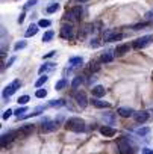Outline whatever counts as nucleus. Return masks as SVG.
<instances>
[{"label": "nucleus", "mask_w": 153, "mask_h": 154, "mask_svg": "<svg viewBox=\"0 0 153 154\" xmlns=\"http://www.w3.org/2000/svg\"><path fill=\"white\" fill-rule=\"evenodd\" d=\"M47 80H49V77H47V75L44 74V75H41L40 79H38V80L35 82V86H37V88H41V86H43V85H44V83H46Z\"/></svg>", "instance_id": "nucleus-24"}, {"label": "nucleus", "mask_w": 153, "mask_h": 154, "mask_svg": "<svg viewBox=\"0 0 153 154\" xmlns=\"http://www.w3.org/2000/svg\"><path fill=\"white\" fill-rule=\"evenodd\" d=\"M114 53L112 51H105L102 56H100V60L103 62V63H109V62H112V59H114Z\"/></svg>", "instance_id": "nucleus-19"}, {"label": "nucleus", "mask_w": 153, "mask_h": 154, "mask_svg": "<svg viewBox=\"0 0 153 154\" xmlns=\"http://www.w3.org/2000/svg\"><path fill=\"white\" fill-rule=\"evenodd\" d=\"M12 113H14V112H12L11 109H8V110H5V112H3V115H2V118H3V119H8V118H9V116H11Z\"/></svg>", "instance_id": "nucleus-35"}, {"label": "nucleus", "mask_w": 153, "mask_h": 154, "mask_svg": "<svg viewBox=\"0 0 153 154\" xmlns=\"http://www.w3.org/2000/svg\"><path fill=\"white\" fill-rule=\"evenodd\" d=\"M117 112H118V115L123 116V118H129V116H132V115L135 113L133 109H130V107H120Z\"/></svg>", "instance_id": "nucleus-17"}, {"label": "nucleus", "mask_w": 153, "mask_h": 154, "mask_svg": "<svg viewBox=\"0 0 153 154\" xmlns=\"http://www.w3.org/2000/svg\"><path fill=\"white\" fill-rule=\"evenodd\" d=\"M91 92H93V97H94V98H100V97H105L106 89H105V86L97 85V86H94V88L91 89Z\"/></svg>", "instance_id": "nucleus-13"}, {"label": "nucleus", "mask_w": 153, "mask_h": 154, "mask_svg": "<svg viewBox=\"0 0 153 154\" xmlns=\"http://www.w3.org/2000/svg\"><path fill=\"white\" fill-rule=\"evenodd\" d=\"M129 50H130V45H129V44H120V45L115 47L114 54H115L117 57H121V56H124L126 53H129Z\"/></svg>", "instance_id": "nucleus-11"}, {"label": "nucleus", "mask_w": 153, "mask_h": 154, "mask_svg": "<svg viewBox=\"0 0 153 154\" xmlns=\"http://www.w3.org/2000/svg\"><path fill=\"white\" fill-rule=\"evenodd\" d=\"M59 35L64 38V39H73L74 38V26L73 24H64L62 27H61V32H59Z\"/></svg>", "instance_id": "nucleus-7"}, {"label": "nucleus", "mask_w": 153, "mask_h": 154, "mask_svg": "<svg viewBox=\"0 0 153 154\" xmlns=\"http://www.w3.org/2000/svg\"><path fill=\"white\" fill-rule=\"evenodd\" d=\"M33 130H35V125H33V124H23V125H20V127L17 128L15 133H17L18 137H26V136L32 134Z\"/></svg>", "instance_id": "nucleus-6"}, {"label": "nucleus", "mask_w": 153, "mask_h": 154, "mask_svg": "<svg viewBox=\"0 0 153 154\" xmlns=\"http://www.w3.org/2000/svg\"><path fill=\"white\" fill-rule=\"evenodd\" d=\"M55 54H56V51L52 50V51H49L47 54H44V59H49V57H52V56H55Z\"/></svg>", "instance_id": "nucleus-38"}, {"label": "nucleus", "mask_w": 153, "mask_h": 154, "mask_svg": "<svg viewBox=\"0 0 153 154\" xmlns=\"http://www.w3.org/2000/svg\"><path fill=\"white\" fill-rule=\"evenodd\" d=\"M65 85H67V80H65V79H61L59 82H56L55 89H56V91H61L62 88H65Z\"/></svg>", "instance_id": "nucleus-29"}, {"label": "nucleus", "mask_w": 153, "mask_h": 154, "mask_svg": "<svg viewBox=\"0 0 153 154\" xmlns=\"http://www.w3.org/2000/svg\"><path fill=\"white\" fill-rule=\"evenodd\" d=\"M100 133L105 136V137H112V136H115V128H112V127H109V125H103V127H100Z\"/></svg>", "instance_id": "nucleus-15"}, {"label": "nucleus", "mask_w": 153, "mask_h": 154, "mask_svg": "<svg viewBox=\"0 0 153 154\" xmlns=\"http://www.w3.org/2000/svg\"><path fill=\"white\" fill-rule=\"evenodd\" d=\"M117 146H118L121 154H133L138 149V146L129 137H118L117 139Z\"/></svg>", "instance_id": "nucleus-2"}, {"label": "nucleus", "mask_w": 153, "mask_h": 154, "mask_svg": "<svg viewBox=\"0 0 153 154\" xmlns=\"http://www.w3.org/2000/svg\"><path fill=\"white\" fill-rule=\"evenodd\" d=\"M100 45V42H99V39L97 38H94L93 41H91V47H99Z\"/></svg>", "instance_id": "nucleus-37"}, {"label": "nucleus", "mask_w": 153, "mask_h": 154, "mask_svg": "<svg viewBox=\"0 0 153 154\" xmlns=\"http://www.w3.org/2000/svg\"><path fill=\"white\" fill-rule=\"evenodd\" d=\"M81 17H82V8L81 6H73L64 15L65 20H71V21H78V20H81Z\"/></svg>", "instance_id": "nucleus-4"}, {"label": "nucleus", "mask_w": 153, "mask_h": 154, "mask_svg": "<svg viewBox=\"0 0 153 154\" xmlns=\"http://www.w3.org/2000/svg\"><path fill=\"white\" fill-rule=\"evenodd\" d=\"M90 69H91V71H99V69H100V66H99V63H96V62L93 63V62H91V66H90Z\"/></svg>", "instance_id": "nucleus-36"}, {"label": "nucleus", "mask_w": 153, "mask_h": 154, "mask_svg": "<svg viewBox=\"0 0 153 154\" xmlns=\"http://www.w3.org/2000/svg\"><path fill=\"white\" fill-rule=\"evenodd\" d=\"M55 65H56V63H53V62H46L43 66H40L38 72H40V74H43V72H46V71H49V69H53V68H55Z\"/></svg>", "instance_id": "nucleus-21"}, {"label": "nucleus", "mask_w": 153, "mask_h": 154, "mask_svg": "<svg viewBox=\"0 0 153 154\" xmlns=\"http://www.w3.org/2000/svg\"><path fill=\"white\" fill-rule=\"evenodd\" d=\"M56 128H58V122H56V121L46 119V121L41 124V131H43V133H50V131H55Z\"/></svg>", "instance_id": "nucleus-10"}, {"label": "nucleus", "mask_w": 153, "mask_h": 154, "mask_svg": "<svg viewBox=\"0 0 153 154\" xmlns=\"http://www.w3.org/2000/svg\"><path fill=\"white\" fill-rule=\"evenodd\" d=\"M26 45H27V42H26V41H18V42H17V44L14 45V50H15V51H18V50L24 48Z\"/></svg>", "instance_id": "nucleus-30"}, {"label": "nucleus", "mask_w": 153, "mask_h": 154, "mask_svg": "<svg viewBox=\"0 0 153 154\" xmlns=\"http://www.w3.org/2000/svg\"><path fill=\"white\" fill-rule=\"evenodd\" d=\"M37 2H38V0H29V2H27V3L24 5V11H27V9H30V8H32V6H33V5H35Z\"/></svg>", "instance_id": "nucleus-34"}, {"label": "nucleus", "mask_w": 153, "mask_h": 154, "mask_svg": "<svg viewBox=\"0 0 153 154\" xmlns=\"http://www.w3.org/2000/svg\"><path fill=\"white\" fill-rule=\"evenodd\" d=\"M145 18H147V20H153V9L148 11V12L145 14Z\"/></svg>", "instance_id": "nucleus-39"}, {"label": "nucleus", "mask_w": 153, "mask_h": 154, "mask_svg": "<svg viewBox=\"0 0 153 154\" xmlns=\"http://www.w3.org/2000/svg\"><path fill=\"white\" fill-rule=\"evenodd\" d=\"M151 42H153V35H144V36L135 39L133 44H132V47L136 48V50H141V48H145L147 45H150Z\"/></svg>", "instance_id": "nucleus-3"}, {"label": "nucleus", "mask_w": 153, "mask_h": 154, "mask_svg": "<svg viewBox=\"0 0 153 154\" xmlns=\"http://www.w3.org/2000/svg\"><path fill=\"white\" fill-rule=\"evenodd\" d=\"M91 104L94 106V107H97V109H109L111 107V103H108V101H100L99 98H93L91 100Z\"/></svg>", "instance_id": "nucleus-16"}, {"label": "nucleus", "mask_w": 153, "mask_h": 154, "mask_svg": "<svg viewBox=\"0 0 153 154\" xmlns=\"http://www.w3.org/2000/svg\"><path fill=\"white\" fill-rule=\"evenodd\" d=\"M14 60H15V57H11V59L8 60V63H6V65H8V66H11V65L14 63Z\"/></svg>", "instance_id": "nucleus-41"}, {"label": "nucleus", "mask_w": 153, "mask_h": 154, "mask_svg": "<svg viewBox=\"0 0 153 154\" xmlns=\"http://www.w3.org/2000/svg\"><path fill=\"white\" fill-rule=\"evenodd\" d=\"M84 82V79H82V75H78V77H74V80L71 82V88L73 89H76V88H78L81 83Z\"/></svg>", "instance_id": "nucleus-23"}, {"label": "nucleus", "mask_w": 153, "mask_h": 154, "mask_svg": "<svg viewBox=\"0 0 153 154\" xmlns=\"http://www.w3.org/2000/svg\"><path fill=\"white\" fill-rule=\"evenodd\" d=\"M27 110H29V109H27L26 106H21V107H18V109H17V110H15L14 113L17 115V118H24V116H26L24 113H26Z\"/></svg>", "instance_id": "nucleus-22"}, {"label": "nucleus", "mask_w": 153, "mask_h": 154, "mask_svg": "<svg viewBox=\"0 0 153 154\" xmlns=\"http://www.w3.org/2000/svg\"><path fill=\"white\" fill-rule=\"evenodd\" d=\"M74 100H76V103H78V106L79 107H87V104H88V98H87V94L84 92V91H78L74 94Z\"/></svg>", "instance_id": "nucleus-9"}, {"label": "nucleus", "mask_w": 153, "mask_h": 154, "mask_svg": "<svg viewBox=\"0 0 153 154\" xmlns=\"http://www.w3.org/2000/svg\"><path fill=\"white\" fill-rule=\"evenodd\" d=\"M133 119L138 122V124H144L147 119H148V113L145 110H139V112H135L133 113Z\"/></svg>", "instance_id": "nucleus-12"}, {"label": "nucleus", "mask_w": 153, "mask_h": 154, "mask_svg": "<svg viewBox=\"0 0 153 154\" xmlns=\"http://www.w3.org/2000/svg\"><path fill=\"white\" fill-rule=\"evenodd\" d=\"M50 24H52L50 20H44V18H43V20L38 21V26H40V27H50Z\"/></svg>", "instance_id": "nucleus-32"}, {"label": "nucleus", "mask_w": 153, "mask_h": 154, "mask_svg": "<svg viewBox=\"0 0 153 154\" xmlns=\"http://www.w3.org/2000/svg\"><path fill=\"white\" fill-rule=\"evenodd\" d=\"M79 2H87V0H79Z\"/></svg>", "instance_id": "nucleus-42"}, {"label": "nucleus", "mask_w": 153, "mask_h": 154, "mask_svg": "<svg viewBox=\"0 0 153 154\" xmlns=\"http://www.w3.org/2000/svg\"><path fill=\"white\" fill-rule=\"evenodd\" d=\"M24 17H26V14H24V12H21V14H20V17H18V23H20V24L24 21Z\"/></svg>", "instance_id": "nucleus-40"}, {"label": "nucleus", "mask_w": 153, "mask_h": 154, "mask_svg": "<svg viewBox=\"0 0 153 154\" xmlns=\"http://www.w3.org/2000/svg\"><path fill=\"white\" fill-rule=\"evenodd\" d=\"M58 9H59V5H58V3H52L50 6L46 8V12H47V14H53V12H56Z\"/></svg>", "instance_id": "nucleus-26"}, {"label": "nucleus", "mask_w": 153, "mask_h": 154, "mask_svg": "<svg viewBox=\"0 0 153 154\" xmlns=\"http://www.w3.org/2000/svg\"><path fill=\"white\" fill-rule=\"evenodd\" d=\"M20 86H21V82H20L18 79H15L12 83H9V85L3 89V97H5V98H6V97H11V95H12Z\"/></svg>", "instance_id": "nucleus-8"}, {"label": "nucleus", "mask_w": 153, "mask_h": 154, "mask_svg": "<svg viewBox=\"0 0 153 154\" xmlns=\"http://www.w3.org/2000/svg\"><path fill=\"white\" fill-rule=\"evenodd\" d=\"M65 128L70 130V131H76V133H82L87 130V125H85V121L82 118H68L65 121Z\"/></svg>", "instance_id": "nucleus-1"}, {"label": "nucleus", "mask_w": 153, "mask_h": 154, "mask_svg": "<svg viewBox=\"0 0 153 154\" xmlns=\"http://www.w3.org/2000/svg\"><path fill=\"white\" fill-rule=\"evenodd\" d=\"M148 133H150V128H148V127H141V128L136 130V134L141 136V137H142V136H147Z\"/></svg>", "instance_id": "nucleus-27"}, {"label": "nucleus", "mask_w": 153, "mask_h": 154, "mask_svg": "<svg viewBox=\"0 0 153 154\" xmlns=\"http://www.w3.org/2000/svg\"><path fill=\"white\" fill-rule=\"evenodd\" d=\"M68 63H70L71 66H79V65H82V63H84V57H81V56L70 57V59H68Z\"/></svg>", "instance_id": "nucleus-20"}, {"label": "nucleus", "mask_w": 153, "mask_h": 154, "mask_svg": "<svg viewBox=\"0 0 153 154\" xmlns=\"http://www.w3.org/2000/svg\"><path fill=\"white\" fill-rule=\"evenodd\" d=\"M29 100H30V98H29V95H21V97H20V98H18L17 101H18V104L24 106V104H26V103H27Z\"/></svg>", "instance_id": "nucleus-33"}, {"label": "nucleus", "mask_w": 153, "mask_h": 154, "mask_svg": "<svg viewBox=\"0 0 153 154\" xmlns=\"http://www.w3.org/2000/svg\"><path fill=\"white\" fill-rule=\"evenodd\" d=\"M15 136H17V133H15V131H8V133H3V134H2V146L5 148V146H6V143H9V142H11V140H12Z\"/></svg>", "instance_id": "nucleus-14"}, {"label": "nucleus", "mask_w": 153, "mask_h": 154, "mask_svg": "<svg viewBox=\"0 0 153 154\" xmlns=\"http://www.w3.org/2000/svg\"><path fill=\"white\" fill-rule=\"evenodd\" d=\"M38 27H40L38 24H33V23H32V24L27 27V30H26V33H24V35H26L27 38H29V36H35V35L38 33Z\"/></svg>", "instance_id": "nucleus-18"}, {"label": "nucleus", "mask_w": 153, "mask_h": 154, "mask_svg": "<svg viewBox=\"0 0 153 154\" xmlns=\"http://www.w3.org/2000/svg\"><path fill=\"white\" fill-rule=\"evenodd\" d=\"M64 104H65L64 100H52V101L49 103L50 107H61V106H64Z\"/></svg>", "instance_id": "nucleus-28"}, {"label": "nucleus", "mask_w": 153, "mask_h": 154, "mask_svg": "<svg viewBox=\"0 0 153 154\" xmlns=\"http://www.w3.org/2000/svg\"><path fill=\"white\" fill-rule=\"evenodd\" d=\"M123 38V33L114 30V29H106L103 32V41L105 42H112V41H120Z\"/></svg>", "instance_id": "nucleus-5"}, {"label": "nucleus", "mask_w": 153, "mask_h": 154, "mask_svg": "<svg viewBox=\"0 0 153 154\" xmlns=\"http://www.w3.org/2000/svg\"><path fill=\"white\" fill-rule=\"evenodd\" d=\"M35 97H37V98H46V97H47V91H46V89H38V91L35 92Z\"/></svg>", "instance_id": "nucleus-31"}, {"label": "nucleus", "mask_w": 153, "mask_h": 154, "mask_svg": "<svg viewBox=\"0 0 153 154\" xmlns=\"http://www.w3.org/2000/svg\"><path fill=\"white\" fill-rule=\"evenodd\" d=\"M53 36H55V32H53V30H47V32L43 35V41H44V42H49V41H52Z\"/></svg>", "instance_id": "nucleus-25"}]
</instances>
